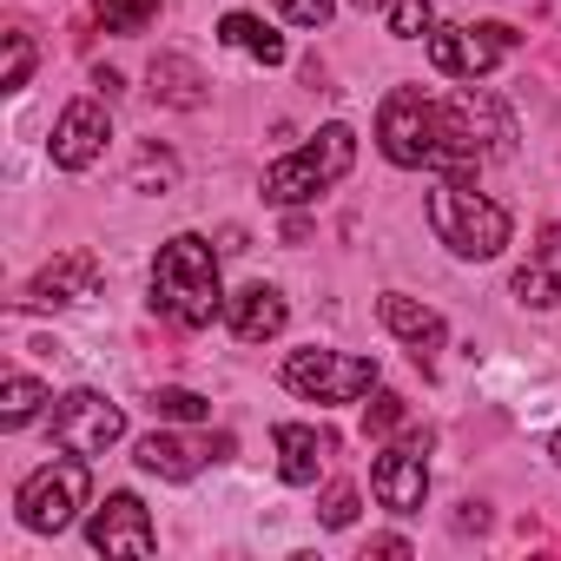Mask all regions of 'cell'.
Masks as SVG:
<instances>
[{"instance_id":"obj_4","label":"cell","mask_w":561,"mask_h":561,"mask_svg":"<svg viewBox=\"0 0 561 561\" xmlns=\"http://www.w3.org/2000/svg\"><path fill=\"white\" fill-rule=\"evenodd\" d=\"M351 165H357V133H351V126H324L311 146L285 152V159L264 172V198H271V205H305V198L331 192Z\"/></svg>"},{"instance_id":"obj_12","label":"cell","mask_w":561,"mask_h":561,"mask_svg":"<svg viewBox=\"0 0 561 561\" xmlns=\"http://www.w3.org/2000/svg\"><path fill=\"white\" fill-rule=\"evenodd\" d=\"M106 139H113L106 106H100V100H73V106L60 113V126H54V165H60V172H87V165L106 152Z\"/></svg>"},{"instance_id":"obj_29","label":"cell","mask_w":561,"mask_h":561,"mask_svg":"<svg viewBox=\"0 0 561 561\" xmlns=\"http://www.w3.org/2000/svg\"><path fill=\"white\" fill-rule=\"evenodd\" d=\"M357 522V489H331L324 495V528H351Z\"/></svg>"},{"instance_id":"obj_30","label":"cell","mask_w":561,"mask_h":561,"mask_svg":"<svg viewBox=\"0 0 561 561\" xmlns=\"http://www.w3.org/2000/svg\"><path fill=\"white\" fill-rule=\"evenodd\" d=\"M554 462H561V430H554Z\"/></svg>"},{"instance_id":"obj_31","label":"cell","mask_w":561,"mask_h":561,"mask_svg":"<svg viewBox=\"0 0 561 561\" xmlns=\"http://www.w3.org/2000/svg\"><path fill=\"white\" fill-rule=\"evenodd\" d=\"M357 8H383V0H357Z\"/></svg>"},{"instance_id":"obj_27","label":"cell","mask_w":561,"mask_h":561,"mask_svg":"<svg viewBox=\"0 0 561 561\" xmlns=\"http://www.w3.org/2000/svg\"><path fill=\"white\" fill-rule=\"evenodd\" d=\"M172 179H179V165H172V152H152V146H146V152H139V172H133V192H152V185L165 192Z\"/></svg>"},{"instance_id":"obj_9","label":"cell","mask_w":561,"mask_h":561,"mask_svg":"<svg viewBox=\"0 0 561 561\" xmlns=\"http://www.w3.org/2000/svg\"><path fill=\"white\" fill-rule=\"evenodd\" d=\"M126 436V410L100 390H67L54 403V443L73 449V456H106L113 443Z\"/></svg>"},{"instance_id":"obj_3","label":"cell","mask_w":561,"mask_h":561,"mask_svg":"<svg viewBox=\"0 0 561 561\" xmlns=\"http://www.w3.org/2000/svg\"><path fill=\"white\" fill-rule=\"evenodd\" d=\"M430 231H436L456 257L482 264V257H502V244H508V211H502L489 192H476L469 179H443V185L430 192Z\"/></svg>"},{"instance_id":"obj_15","label":"cell","mask_w":561,"mask_h":561,"mask_svg":"<svg viewBox=\"0 0 561 561\" xmlns=\"http://www.w3.org/2000/svg\"><path fill=\"white\" fill-rule=\"evenodd\" d=\"M377 318H383L390 337H403V344L416 351V364H430V357L443 351V337H449L443 311H430V305H416V298H403V291H390V298L377 305Z\"/></svg>"},{"instance_id":"obj_13","label":"cell","mask_w":561,"mask_h":561,"mask_svg":"<svg viewBox=\"0 0 561 561\" xmlns=\"http://www.w3.org/2000/svg\"><path fill=\"white\" fill-rule=\"evenodd\" d=\"M100 257L93 251H60L54 264H41L34 271V285H27V305H41V311H54V305H87L93 291H100Z\"/></svg>"},{"instance_id":"obj_7","label":"cell","mask_w":561,"mask_h":561,"mask_svg":"<svg viewBox=\"0 0 561 561\" xmlns=\"http://www.w3.org/2000/svg\"><path fill=\"white\" fill-rule=\"evenodd\" d=\"M285 383L311 403H357L377 390V357H351V351H291L285 357Z\"/></svg>"},{"instance_id":"obj_11","label":"cell","mask_w":561,"mask_h":561,"mask_svg":"<svg viewBox=\"0 0 561 561\" xmlns=\"http://www.w3.org/2000/svg\"><path fill=\"white\" fill-rule=\"evenodd\" d=\"M87 541L100 548V554H152L159 548V528H152V515H146V502L133 495V489H119V495H106L93 515H87Z\"/></svg>"},{"instance_id":"obj_24","label":"cell","mask_w":561,"mask_h":561,"mask_svg":"<svg viewBox=\"0 0 561 561\" xmlns=\"http://www.w3.org/2000/svg\"><path fill=\"white\" fill-rule=\"evenodd\" d=\"M0 41H8V73H0V93H21L34 80V41H27V27H8Z\"/></svg>"},{"instance_id":"obj_23","label":"cell","mask_w":561,"mask_h":561,"mask_svg":"<svg viewBox=\"0 0 561 561\" xmlns=\"http://www.w3.org/2000/svg\"><path fill=\"white\" fill-rule=\"evenodd\" d=\"M403 416H410V403H403L397 390H370V410H364V436H370V443H383L390 430H403Z\"/></svg>"},{"instance_id":"obj_1","label":"cell","mask_w":561,"mask_h":561,"mask_svg":"<svg viewBox=\"0 0 561 561\" xmlns=\"http://www.w3.org/2000/svg\"><path fill=\"white\" fill-rule=\"evenodd\" d=\"M152 311L172 318L179 331H205L225 311V285H218V251L198 231H179L159 244L152 257Z\"/></svg>"},{"instance_id":"obj_14","label":"cell","mask_w":561,"mask_h":561,"mask_svg":"<svg viewBox=\"0 0 561 561\" xmlns=\"http://www.w3.org/2000/svg\"><path fill=\"white\" fill-rule=\"evenodd\" d=\"M271 443H277V476H285L291 489H311V482L324 476L331 449H337V443H331L324 430H311V423H277Z\"/></svg>"},{"instance_id":"obj_10","label":"cell","mask_w":561,"mask_h":561,"mask_svg":"<svg viewBox=\"0 0 561 561\" xmlns=\"http://www.w3.org/2000/svg\"><path fill=\"white\" fill-rule=\"evenodd\" d=\"M370 489H377V502H383L390 515H416L423 495H430V436L410 430L403 443H390V449L377 456V469H370Z\"/></svg>"},{"instance_id":"obj_28","label":"cell","mask_w":561,"mask_h":561,"mask_svg":"<svg viewBox=\"0 0 561 561\" xmlns=\"http://www.w3.org/2000/svg\"><path fill=\"white\" fill-rule=\"evenodd\" d=\"M277 14H285L291 27H324L337 14V0H277Z\"/></svg>"},{"instance_id":"obj_25","label":"cell","mask_w":561,"mask_h":561,"mask_svg":"<svg viewBox=\"0 0 561 561\" xmlns=\"http://www.w3.org/2000/svg\"><path fill=\"white\" fill-rule=\"evenodd\" d=\"M383 21H390L397 41H423L436 14H430V0H383Z\"/></svg>"},{"instance_id":"obj_16","label":"cell","mask_w":561,"mask_h":561,"mask_svg":"<svg viewBox=\"0 0 561 561\" xmlns=\"http://www.w3.org/2000/svg\"><path fill=\"white\" fill-rule=\"evenodd\" d=\"M225 318H231V337L238 344H264V337H277L285 331V291L277 285H244L238 298H225Z\"/></svg>"},{"instance_id":"obj_21","label":"cell","mask_w":561,"mask_h":561,"mask_svg":"<svg viewBox=\"0 0 561 561\" xmlns=\"http://www.w3.org/2000/svg\"><path fill=\"white\" fill-rule=\"evenodd\" d=\"M41 403H47V390H41L27 370H14L8 390H0V430H27V423L41 416Z\"/></svg>"},{"instance_id":"obj_6","label":"cell","mask_w":561,"mask_h":561,"mask_svg":"<svg viewBox=\"0 0 561 561\" xmlns=\"http://www.w3.org/2000/svg\"><path fill=\"white\" fill-rule=\"evenodd\" d=\"M87 489H93V476H87V456H60V462H47V469H34L27 482H21V522L34 528V535H60V528H73V515L87 508Z\"/></svg>"},{"instance_id":"obj_18","label":"cell","mask_w":561,"mask_h":561,"mask_svg":"<svg viewBox=\"0 0 561 561\" xmlns=\"http://www.w3.org/2000/svg\"><path fill=\"white\" fill-rule=\"evenodd\" d=\"M515 298L535 305V311H554L561 305V225H548L541 244H535V257L515 271Z\"/></svg>"},{"instance_id":"obj_8","label":"cell","mask_w":561,"mask_h":561,"mask_svg":"<svg viewBox=\"0 0 561 561\" xmlns=\"http://www.w3.org/2000/svg\"><path fill=\"white\" fill-rule=\"evenodd\" d=\"M508 54H515V27H502V21H462V27L430 34V60H436V73H449V80H482V73H495Z\"/></svg>"},{"instance_id":"obj_5","label":"cell","mask_w":561,"mask_h":561,"mask_svg":"<svg viewBox=\"0 0 561 561\" xmlns=\"http://www.w3.org/2000/svg\"><path fill=\"white\" fill-rule=\"evenodd\" d=\"M377 146L403 172H423V165L436 172V152H443V100H423V87L383 93V106H377Z\"/></svg>"},{"instance_id":"obj_19","label":"cell","mask_w":561,"mask_h":561,"mask_svg":"<svg viewBox=\"0 0 561 561\" xmlns=\"http://www.w3.org/2000/svg\"><path fill=\"white\" fill-rule=\"evenodd\" d=\"M146 80H152V100H159V106H179V113H198V106H205V73H198L185 54H159Z\"/></svg>"},{"instance_id":"obj_2","label":"cell","mask_w":561,"mask_h":561,"mask_svg":"<svg viewBox=\"0 0 561 561\" xmlns=\"http://www.w3.org/2000/svg\"><path fill=\"white\" fill-rule=\"evenodd\" d=\"M508 152H515V119L489 93L462 87V93L443 100V152H436V172L469 179L482 159H508Z\"/></svg>"},{"instance_id":"obj_26","label":"cell","mask_w":561,"mask_h":561,"mask_svg":"<svg viewBox=\"0 0 561 561\" xmlns=\"http://www.w3.org/2000/svg\"><path fill=\"white\" fill-rule=\"evenodd\" d=\"M152 410H159V416H172V423H205V416H211V403H205L198 390H179V383L152 390Z\"/></svg>"},{"instance_id":"obj_17","label":"cell","mask_w":561,"mask_h":561,"mask_svg":"<svg viewBox=\"0 0 561 561\" xmlns=\"http://www.w3.org/2000/svg\"><path fill=\"white\" fill-rule=\"evenodd\" d=\"M205 456H211V443H192V436H172V430H152V436H139V449H133V462H139L146 476H159V482H192V476L205 469Z\"/></svg>"},{"instance_id":"obj_22","label":"cell","mask_w":561,"mask_h":561,"mask_svg":"<svg viewBox=\"0 0 561 561\" xmlns=\"http://www.w3.org/2000/svg\"><path fill=\"white\" fill-rule=\"evenodd\" d=\"M93 14L106 34H146L159 21V0H93Z\"/></svg>"},{"instance_id":"obj_20","label":"cell","mask_w":561,"mask_h":561,"mask_svg":"<svg viewBox=\"0 0 561 561\" xmlns=\"http://www.w3.org/2000/svg\"><path fill=\"white\" fill-rule=\"evenodd\" d=\"M218 41L238 47V54H251L257 67H285V41H277L264 21H251V14H225L218 21Z\"/></svg>"}]
</instances>
